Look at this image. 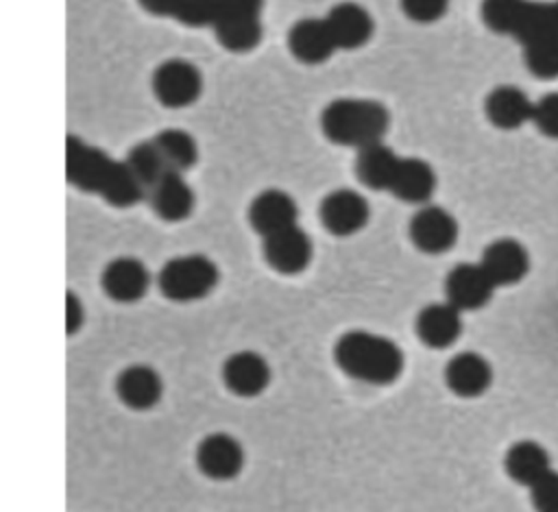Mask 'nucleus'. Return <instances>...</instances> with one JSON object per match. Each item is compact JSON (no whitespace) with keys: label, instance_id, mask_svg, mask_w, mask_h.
<instances>
[{"label":"nucleus","instance_id":"nucleus-34","mask_svg":"<svg viewBox=\"0 0 558 512\" xmlns=\"http://www.w3.org/2000/svg\"><path fill=\"white\" fill-rule=\"evenodd\" d=\"M449 0H401L408 17L414 22H436L447 11Z\"/></svg>","mask_w":558,"mask_h":512},{"label":"nucleus","instance_id":"nucleus-11","mask_svg":"<svg viewBox=\"0 0 558 512\" xmlns=\"http://www.w3.org/2000/svg\"><path fill=\"white\" fill-rule=\"evenodd\" d=\"M196 464L211 479H231L244 464L242 444L229 434H209L196 449Z\"/></svg>","mask_w":558,"mask_h":512},{"label":"nucleus","instance_id":"nucleus-35","mask_svg":"<svg viewBox=\"0 0 558 512\" xmlns=\"http://www.w3.org/2000/svg\"><path fill=\"white\" fill-rule=\"evenodd\" d=\"M83 322V305L78 301L76 294L68 292L65 294V331L68 336H72Z\"/></svg>","mask_w":558,"mask_h":512},{"label":"nucleus","instance_id":"nucleus-2","mask_svg":"<svg viewBox=\"0 0 558 512\" xmlns=\"http://www.w3.org/2000/svg\"><path fill=\"white\" fill-rule=\"evenodd\" d=\"M336 364L349 377L375 386H388L399 379L403 370L401 349L371 331H347L333 346Z\"/></svg>","mask_w":558,"mask_h":512},{"label":"nucleus","instance_id":"nucleus-19","mask_svg":"<svg viewBox=\"0 0 558 512\" xmlns=\"http://www.w3.org/2000/svg\"><path fill=\"white\" fill-rule=\"evenodd\" d=\"M150 200L157 216L170 222H179L187 218L194 209V192L183 179V172L168 170L153 187H150Z\"/></svg>","mask_w":558,"mask_h":512},{"label":"nucleus","instance_id":"nucleus-26","mask_svg":"<svg viewBox=\"0 0 558 512\" xmlns=\"http://www.w3.org/2000/svg\"><path fill=\"white\" fill-rule=\"evenodd\" d=\"M504 464L514 481L532 486L549 471V455L538 442L521 440L508 449Z\"/></svg>","mask_w":558,"mask_h":512},{"label":"nucleus","instance_id":"nucleus-5","mask_svg":"<svg viewBox=\"0 0 558 512\" xmlns=\"http://www.w3.org/2000/svg\"><path fill=\"white\" fill-rule=\"evenodd\" d=\"M140 4L190 26H214L231 15H259L262 11V0H140Z\"/></svg>","mask_w":558,"mask_h":512},{"label":"nucleus","instance_id":"nucleus-7","mask_svg":"<svg viewBox=\"0 0 558 512\" xmlns=\"http://www.w3.org/2000/svg\"><path fill=\"white\" fill-rule=\"evenodd\" d=\"M264 257L270 268L281 275H296L307 268L312 259L310 235L292 224L264 237Z\"/></svg>","mask_w":558,"mask_h":512},{"label":"nucleus","instance_id":"nucleus-32","mask_svg":"<svg viewBox=\"0 0 558 512\" xmlns=\"http://www.w3.org/2000/svg\"><path fill=\"white\" fill-rule=\"evenodd\" d=\"M532 122L547 137H558V92L547 94L538 102H534Z\"/></svg>","mask_w":558,"mask_h":512},{"label":"nucleus","instance_id":"nucleus-18","mask_svg":"<svg viewBox=\"0 0 558 512\" xmlns=\"http://www.w3.org/2000/svg\"><path fill=\"white\" fill-rule=\"evenodd\" d=\"M288 48L299 61L314 65V63L327 61L338 46L327 28L325 17L323 20L305 17L290 28Z\"/></svg>","mask_w":558,"mask_h":512},{"label":"nucleus","instance_id":"nucleus-16","mask_svg":"<svg viewBox=\"0 0 558 512\" xmlns=\"http://www.w3.org/2000/svg\"><path fill=\"white\" fill-rule=\"evenodd\" d=\"M462 331L460 309L447 303H432L416 316V336L432 349L451 346Z\"/></svg>","mask_w":558,"mask_h":512},{"label":"nucleus","instance_id":"nucleus-3","mask_svg":"<svg viewBox=\"0 0 558 512\" xmlns=\"http://www.w3.org/2000/svg\"><path fill=\"white\" fill-rule=\"evenodd\" d=\"M388 111L381 102L362 98H338L320 113V129L327 139L340 146L362 148L381 142L388 131Z\"/></svg>","mask_w":558,"mask_h":512},{"label":"nucleus","instance_id":"nucleus-29","mask_svg":"<svg viewBox=\"0 0 558 512\" xmlns=\"http://www.w3.org/2000/svg\"><path fill=\"white\" fill-rule=\"evenodd\" d=\"M157 148L161 150L166 166L174 172H185L196 163L198 150H196V142L190 133L181 131V129H166L155 137Z\"/></svg>","mask_w":558,"mask_h":512},{"label":"nucleus","instance_id":"nucleus-15","mask_svg":"<svg viewBox=\"0 0 558 512\" xmlns=\"http://www.w3.org/2000/svg\"><path fill=\"white\" fill-rule=\"evenodd\" d=\"M248 220L253 229L266 237L275 231L296 224V203L281 190H264L253 198L248 207Z\"/></svg>","mask_w":558,"mask_h":512},{"label":"nucleus","instance_id":"nucleus-25","mask_svg":"<svg viewBox=\"0 0 558 512\" xmlns=\"http://www.w3.org/2000/svg\"><path fill=\"white\" fill-rule=\"evenodd\" d=\"M514 37L523 48L534 44H558V2H527Z\"/></svg>","mask_w":558,"mask_h":512},{"label":"nucleus","instance_id":"nucleus-22","mask_svg":"<svg viewBox=\"0 0 558 512\" xmlns=\"http://www.w3.org/2000/svg\"><path fill=\"white\" fill-rule=\"evenodd\" d=\"M486 115L499 129H517L532 120L534 102L512 85L495 87L486 98Z\"/></svg>","mask_w":558,"mask_h":512},{"label":"nucleus","instance_id":"nucleus-4","mask_svg":"<svg viewBox=\"0 0 558 512\" xmlns=\"http://www.w3.org/2000/svg\"><path fill=\"white\" fill-rule=\"evenodd\" d=\"M218 283V268L205 255H183L166 261L159 270L157 285L161 294L177 303L198 301Z\"/></svg>","mask_w":558,"mask_h":512},{"label":"nucleus","instance_id":"nucleus-1","mask_svg":"<svg viewBox=\"0 0 558 512\" xmlns=\"http://www.w3.org/2000/svg\"><path fill=\"white\" fill-rule=\"evenodd\" d=\"M65 170L70 183L102 196L116 207H131L146 194L124 161L111 159L78 137H68Z\"/></svg>","mask_w":558,"mask_h":512},{"label":"nucleus","instance_id":"nucleus-30","mask_svg":"<svg viewBox=\"0 0 558 512\" xmlns=\"http://www.w3.org/2000/svg\"><path fill=\"white\" fill-rule=\"evenodd\" d=\"M527 0H484L482 2V20L495 33L514 35Z\"/></svg>","mask_w":558,"mask_h":512},{"label":"nucleus","instance_id":"nucleus-23","mask_svg":"<svg viewBox=\"0 0 558 512\" xmlns=\"http://www.w3.org/2000/svg\"><path fill=\"white\" fill-rule=\"evenodd\" d=\"M436 187L432 166L418 157H401L390 192L405 203H425Z\"/></svg>","mask_w":558,"mask_h":512},{"label":"nucleus","instance_id":"nucleus-20","mask_svg":"<svg viewBox=\"0 0 558 512\" xmlns=\"http://www.w3.org/2000/svg\"><path fill=\"white\" fill-rule=\"evenodd\" d=\"M325 22L338 48H360L373 33V20L368 11L355 2L336 4L327 13Z\"/></svg>","mask_w":558,"mask_h":512},{"label":"nucleus","instance_id":"nucleus-28","mask_svg":"<svg viewBox=\"0 0 558 512\" xmlns=\"http://www.w3.org/2000/svg\"><path fill=\"white\" fill-rule=\"evenodd\" d=\"M124 163L129 166V170L133 172V176L142 183V187L146 190V194H148L150 187L170 170V168L166 166V159H163L161 150L157 148L155 139L135 144V146L129 150Z\"/></svg>","mask_w":558,"mask_h":512},{"label":"nucleus","instance_id":"nucleus-33","mask_svg":"<svg viewBox=\"0 0 558 512\" xmlns=\"http://www.w3.org/2000/svg\"><path fill=\"white\" fill-rule=\"evenodd\" d=\"M532 488V501L543 512H558V473L551 468L530 486Z\"/></svg>","mask_w":558,"mask_h":512},{"label":"nucleus","instance_id":"nucleus-8","mask_svg":"<svg viewBox=\"0 0 558 512\" xmlns=\"http://www.w3.org/2000/svg\"><path fill=\"white\" fill-rule=\"evenodd\" d=\"M497 285L488 277L482 264H458L449 270L445 281L447 301L460 312L484 307Z\"/></svg>","mask_w":558,"mask_h":512},{"label":"nucleus","instance_id":"nucleus-17","mask_svg":"<svg viewBox=\"0 0 558 512\" xmlns=\"http://www.w3.org/2000/svg\"><path fill=\"white\" fill-rule=\"evenodd\" d=\"M490 379H493L490 364L473 351L453 355L445 368V381L449 390L466 399L480 397L482 392H486V388L490 386Z\"/></svg>","mask_w":558,"mask_h":512},{"label":"nucleus","instance_id":"nucleus-12","mask_svg":"<svg viewBox=\"0 0 558 512\" xmlns=\"http://www.w3.org/2000/svg\"><path fill=\"white\" fill-rule=\"evenodd\" d=\"M480 264L495 285H510L519 283L527 275L530 255L517 240L504 237L486 246Z\"/></svg>","mask_w":558,"mask_h":512},{"label":"nucleus","instance_id":"nucleus-24","mask_svg":"<svg viewBox=\"0 0 558 512\" xmlns=\"http://www.w3.org/2000/svg\"><path fill=\"white\" fill-rule=\"evenodd\" d=\"M399 159L384 142H373L357 148L355 172L371 190H390Z\"/></svg>","mask_w":558,"mask_h":512},{"label":"nucleus","instance_id":"nucleus-21","mask_svg":"<svg viewBox=\"0 0 558 512\" xmlns=\"http://www.w3.org/2000/svg\"><path fill=\"white\" fill-rule=\"evenodd\" d=\"M116 390L124 405L133 410H148L155 403H159L163 386L161 377L150 366L135 364L118 375Z\"/></svg>","mask_w":558,"mask_h":512},{"label":"nucleus","instance_id":"nucleus-31","mask_svg":"<svg viewBox=\"0 0 558 512\" xmlns=\"http://www.w3.org/2000/svg\"><path fill=\"white\" fill-rule=\"evenodd\" d=\"M525 65L538 78L558 76V44L525 46Z\"/></svg>","mask_w":558,"mask_h":512},{"label":"nucleus","instance_id":"nucleus-14","mask_svg":"<svg viewBox=\"0 0 558 512\" xmlns=\"http://www.w3.org/2000/svg\"><path fill=\"white\" fill-rule=\"evenodd\" d=\"M150 285L146 266L135 257H118L102 272V290L120 303L140 301Z\"/></svg>","mask_w":558,"mask_h":512},{"label":"nucleus","instance_id":"nucleus-27","mask_svg":"<svg viewBox=\"0 0 558 512\" xmlns=\"http://www.w3.org/2000/svg\"><path fill=\"white\" fill-rule=\"evenodd\" d=\"M218 41L233 52L253 50L262 39L259 15H231L214 24Z\"/></svg>","mask_w":558,"mask_h":512},{"label":"nucleus","instance_id":"nucleus-10","mask_svg":"<svg viewBox=\"0 0 558 512\" xmlns=\"http://www.w3.org/2000/svg\"><path fill=\"white\" fill-rule=\"evenodd\" d=\"M368 220V203L353 190L329 192L320 203V222L333 235H351Z\"/></svg>","mask_w":558,"mask_h":512},{"label":"nucleus","instance_id":"nucleus-9","mask_svg":"<svg viewBox=\"0 0 558 512\" xmlns=\"http://www.w3.org/2000/svg\"><path fill=\"white\" fill-rule=\"evenodd\" d=\"M410 237L423 253L438 255L458 240V222L442 207H423L410 220Z\"/></svg>","mask_w":558,"mask_h":512},{"label":"nucleus","instance_id":"nucleus-13","mask_svg":"<svg viewBox=\"0 0 558 512\" xmlns=\"http://www.w3.org/2000/svg\"><path fill=\"white\" fill-rule=\"evenodd\" d=\"M227 388L238 397H257L270 381V368L255 351H238L222 366Z\"/></svg>","mask_w":558,"mask_h":512},{"label":"nucleus","instance_id":"nucleus-6","mask_svg":"<svg viewBox=\"0 0 558 512\" xmlns=\"http://www.w3.org/2000/svg\"><path fill=\"white\" fill-rule=\"evenodd\" d=\"M203 87L201 72L185 59L163 61L153 76V89L159 102L166 107L192 105Z\"/></svg>","mask_w":558,"mask_h":512}]
</instances>
